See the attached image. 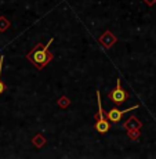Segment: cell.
<instances>
[{
	"label": "cell",
	"mask_w": 156,
	"mask_h": 159,
	"mask_svg": "<svg viewBox=\"0 0 156 159\" xmlns=\"http://www.w3.org/2000/svg\"><path fill=\"white\" fill-rule=\"evenodd\" d=\"M53 40L54 39H50V42H48L44 47L38 46L32 53L28 54V60L32 61L38 68H43V66H46L51 60H53V54L48 53V47H50V44L53 43Z\"/></svg>",
	"instance_id": "1"
},
{
	"label": "cell",
	"mask_w": 156,
	"mask_h": 159,
	"mask_svg": "<svg viewBox=\"0 0 156 159\" xmlns=\"http://www.w3.org/2000/svg\"><path fill=\"white\" fill-rule=\"evenodd\" d=\"M97 98H98V119L96 122V130L98 133H106L111 127V125L108 123V120L105 119L104 116V112H102V107H101V97H100V91H97Z\"/></svg>",
	"instance_id": "2"
},
{
	"label": "cell",
	"mask_w": 156,
	"mask_h": 159,
	"mask_svg": "<svg viewBox=\"0 0 156 159\" xmlns=\"http://www.w3.org/2000/svg\"><path fill=\"white\" fill-rule=\"evenodd\" d=\"M127 97H128V94L120 86V79H118V82H116V89H114V90L109 93V98L116 104H122L126 101Z\"/></svg>",
	"instance_id": "3"
},
{
	"label": "cell",
	"mask_w": 156,
	"mask_h": 159,
	"mask_svg": "<svg viewBox=\"0 0 156 159\" xmlns=\"http://www.w3.org/2000/svg\"><path fill=\"white\" fill-rule=\"evenodd\" d=\"M136 108H138V105H134V107H131L130 109H124V111H119V109H111V111L108 112V119L111 122H114V123H116V122H119L120 120V118H122V115L123 114H126V112L128 111H131V109H136Z\"/></svg>",
	"instance_id": "4"
},
{
	"label": "cell",
	"mask_w": 156,
	"mask_h": 159,
	"mask_svg": "<svg viewBox=\"0 0 156 159\" xmlns=\"http://www.w3.org/2000/svg\"><path fill=\"white\" fill-rule=\"evenodd\" d=\"M2 65H3V57L0 58V94L4 91V83L2 82Z\"/></svg>",
	"instance_id": "5"
}]
</instances>
